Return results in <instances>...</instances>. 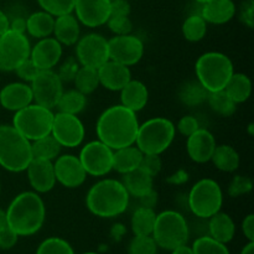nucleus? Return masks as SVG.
Wrapping results in <instances>:
<instances>
[{"mask_svg":"<svg viewBox=\"0 0 254 254\" xmlns=\"http://www.w3.org/2000/svg\"><path fill=\"white\" fill-rule=\"evenodd\" d=\"M55 16L49 12L36 11L30 15L26 19V31L29 35L36 39H44L49 37L54 32Z\"/></svg>","mask_w":254,"mask_h":254,"instance_id":"nucleus-29","label":"nucleus"},{"mask_svg":"<svg viewBox=\"0 0 254 254\" xmlns=\"http://www.w3.org/2000/svg\"><path fill=\"white\" fill-rule=\"evenodd\" d=\"M191 248L193 254H230L225 243L218 242L210 236L197 238Z\"/></svg>","mask_w":254,"mask_h":254,"instance_id":"nucleus-39","label":"nucleus"},{"mask_svg":"<svg viewBox=\"0 0 254 254\" xmlns=\"http://www.w3.org/2000/svg\"><path fill=\"white\" fill-rule=\"evenodd\" d=\"M109 30L116 35H128L133 30V24L129 16H111L107 21Z\"/></svg>","mask_w":254,"mask_h":254,"instance_id":"nucleus-44","label":"nucleus"},{"mask_svg":"<svg viewBox=\"0 0 254 254\" xmlns=\"http://www.w3.org/2000/svg\"><path fill=\"white\" fill-rule=\"evenodd\" d=\"M207 102L211 109L215 113L222 117H231L236 112V103L231 97L226 93L225 89L216 92H208Z\"/></svg>","mask_w":254,"mask_h":254,"instance_id":"nucleus-37","label":"nucleus"},{"mask_svg":"<svg viewBox=\"0 0 254 254\" xmlns=\"http://www.w3.org/2000/svg\"><path fill=\"white\" fill-rule=\"evenodd\" d=\"M82 254H98V253H94V252H87V253H82Z\"/></svg>","mask_w":254,"mask_h":254,"instance_id":"nucleus-61","label":"nucleus"},{"mask_svg":"<svg viewBox=\"0 0 254 254\" xmlns=\"http://www.w3.org/2000/svg\"><path fill=\"white\" fill-rule=\"evenodd\" d=\"M139 168L143 169L144 171L150 176H156L161 171V159L155 154H143V159L140 161Z\"/></svg>","mask_w":254,"mask_h":254,"instance_id":"nucleus-45","label":"nucleus"},{"mask_svg":"<svg viewBox=\"0 0 254 254\" xmlns=\"http://www.w3.org/2000/svg\"><path fill=\"white\" fill-rule=\"evenodd\" d=\"M6 225L17 236H32L39 232L46 217V208L39 193L25 191L10 202L6 210Z\"/></svg>","mask_w":254,"mask_h":254,"instance_id":"nucleus-2","label":"nucleus"},{"mask_svg":"<svg viewBox=\"0 0 254 254\" xmlns=\"http://www.w3.org/2000/svg\"><path fill=\"white\" fill-rule=\"evenodd\" d=\"M78 159L87 175L104 176L113 170V150L101 140L87 143Z\"/></svg>","mask_w":254,"mask_h":254,"instance_id":"nucleus-12","label":"nucleus"},{"mask_svg":"<svg viewBox=\"0 0 254 254\" xmlns=\"http://www.w3.org/2000/svg\"><path fill=\"white\" fill-rule=\"evenodd\" d=\"M242 230L245 236L250 242H254V216L248 215L247 217L243 220Z\"/></svg>","mask_w":254,"mask_h":254,"instance_id":"nucleus-52","label":"nucleus"},{"mask_svg":"<svg viewBox=\"0 0 254 254\" xmlns=\"http://www.w3.org/2000/svg\"><path fill=\"white\" fill-rule=\"evenodd\" d=\"M55 176L62 186L68 189L79 188L87 178L81 161L74 155H61L54 164Z\"/></svg>","mask_w":254,"mask_h":254,"instance_id":"nucleus-17","label":"nucleus"},{"mask_svg":"<svg viewBox=\"0 0 254 254\" xmlns=\"http://www.w3.org/2000/svg\"><path fill=\"white\" fill-rule=\"evenodd\" d=\"M61 148L59 141L49 134V135L34 140L31 144V153L32 158L45 159V160L52 161L56 159L61 153Z\"/></svg>","mask_w":254,"mask_h":254,"instance_id":"nucleus-33","label":"nucleus"},{"mask_svg":"<svg viewBox=\"0 0 254 254\" xmlns=\"http://www.w3.org/2000/svg\"><path fill=\"white\" fill-rule=\"evenodd\" d=\"M73 11L77 20L87 27L102 26L111 15V0H74Z\"/></svg>","mask_w":254,"mask_h":254,"instance_id":"nucleus-16","label":"nucleus"},{"mask_svg":"<svg viewBox=\"0 0 254 254\" xmlns=\"http://www.w3.org/2000/svg\"><path fill=\"white\" fill-rule=\"evenodd\" d=\"M10 29V20L2 10H0V35L6 32Z\"/></svg>","mask_w":254,"mask_h":254,"instance_id":"nucleus-55","label":"nucleus"},{"mask_svg":"<svg viewBox=\"0 0 254 254\" xmlns=\"http://www.w3.org/2000/svg\"><path fill=\"white\" fill-rule=\"evenodd\" d=\"M196 2H198V4H205V2H208V1H211V0H195Z\"/></svg>","mask_w":254,"mask_h":254,"instance_id":"nucleus-60","label":"nucleus"},{"mask_svg":"<svg viewBox=\"0 0 254 254\" xmlns=\"http://www.w3.org/2000/svg\"><path fill=\"white\" fill-rule=\"evenodd\" d=\"M241 254H254V242H250L247 246H245Z\"/></svg>","mask_w":254,"mask_h":254,"instance_id":"nucleus-58","label":"nucleus"},{"mask_svg":"<svg viewBox=\"0 0 254 254\" xmlns=\"http://www.w3.org/2000/svg\"><path fill=\"white\" fill-rule=\"evenodd\" d=\"M208 232H210V237L226 245V243L231 242L235 237V222L227 213L217 212L210 217Z\"/></svg>","mask_w":254,"mask_h":254,"instance_id":"nucleus-26","label":"nucleus"},{"mask_svg":"<svg viewBox=\"0 0 254 254\" xmlns=\"http://www.w3.org/2000/svg\"><path fill=\"white\" fill-rule=\"evenodd\" d=\"M86 104V96L83 93H81L79 91H77V89H71V91H67L62 93L61 98H60L56 107L62 113H68L77 116V114L83 111Z\"/></svg>","mask_w":254,"mask_h":254,"instance_id":"nucleus-36","label":"nucleus"},{"mask_svg":"<svg viewBox=\"0 0 254 254\" xmlns=\"http://www.w3.org/2000/svg\"><path fill=\"white\" fill-rule=\"evenodd\" d=\"M62 56V45L54 37H44L30 51V59L40 69H52Z\"/></svg>","mask_w":254,"mask_h":254,"instance_id":"nucleus-19","label":"nucleus"},{"mask_svg":"<svg viewBox=\"0 0 254 254\" xmlns=\"http://www.w3.org/2000/svg\"><path fill=\"white\" fill-rule=\"evenodd\" d=\"M143 153L136 146L129 145L113 151V170L119 174H127L139 168Z\"/></svg>","mask_w":254,"mask_h":254,"instance_id":"nucleus-28","label":"nucleus"},{"mask_svg":"<svg viewBox=\"0 0 254 254\" xmlns=\"http://www.w3.org/2000/svg\"><path fill=\"white\" fill-rule=\"evenodd\" d=\"M198 128H200V126H198L197 119L192 116L183 117L178 123L179 131L185 136H189L192 133H195Z\"/></svg>","mask_w":254,"mask_h":254,"instance_id":"nucleus-49","label":"nucleus"},{"mask_svg":"<svg viewBox=\"0 0 254 254\" xmlns=\"http://www.w3.org/2000/svg\"><path fill=\"white\" fill-rule=\"evenodd\" d=\"M189 236L190 230L181 213L168 210L156 215L151 237L158 247L173 251L179 246L186 245Z\"/></svg>","mask_w":254,"mask_h":254,"instance_id":"nucleus-7","label":"nucleus"},{"mask_svg":"<svg viewBox=\"0 0 254 254\" xmlns=\"http://www.w3.org/2000/svg\"><path fill=\"white\" fill-rule=\"evenodd\" d=\"M4 226H6V213H5V211H2L1 208H0V230H1Z\"/></svg>","mask_w":254,"mask_h":254,"instance_id":"nucleus-59","label":"nucleus"},{"mask_svg":"<svg viewBox=\"0 0 254 254\" xmlns=\"http://www.w3.org/2000/svg\"><path fill=\"white\" fill-rule=\"evenodd\" d=\"M139 122L135 113L122 104L112 106L101 114L96 130L98 140L112 150L135 144Z\"/></svg>","mask_w":254,"mask_h":254,"instance_id":"nucleus-1","label":"nucleus"},{"mask_svg":"<svg viewBox=\"0 0 254 254\" xmlns=\"http://www.w3.org/2000/svg\"><path fill=\"white\" fill-rule=\"evenodd\" d=\"M54 116L51 109L39 104H29L15 112L12 127L30 141L51 134Z\"/></svg>","mask_w":254,"mask_h":254,"instance_id":"nucleus-8","label":"nucleus"},{"mask_svg":"<svg viewBox=\"0 0 254 254\" xmlns=\"http://www.w3.org/2000/svg\"><path fill=\"white\" fill-rule=\"evenodd\" d=\"M215 136L207 129L198 128L195 133L188 136V154L195 163L203 164L211 160L216 149Z\"/></svg>","mask_w":254,"mask_h":254,"instance_id":"nucleus-20","label":"nucleus"},{"mask_svg":"<svg viewBox=\"0 0 254 254\" xmlns=\"http://www.w3.org/2000/svg\"><path fill=\"white\" fill-rule=\"evenodd\" d=\"M109 60L124 66H133L144 55V44L134 35H116L108 40Z\"/></svg>","mask_w":254,"mask_h":254,"instance_id":"nucleus-15","label":"nucleus"},{"mask_svg":"<svg viewBox=\"0 0 254 254\" xmlns=\"http://www.w3.org/2000/svg\"><path fill=\"white\" fill-rule=\"evenodd\" d=\"M169 183H173V184H183L185 183V181H188V174L185 173V171H179V173H176L175 175L170 176V178L168 179Z\"/></svg>","mask_w":254,"mask_h":254,"instance_id":"nucleus-56","label":"nucleus"},{"mask_svg":"<svg viewBox=\"0 0 254 254\" xmlns=\"http://www.w3.org/2000/svg\"><path fill=\"white\" fill-rule=\"evenodd\" d=\"M189 207L200 218H210L220 212L223 202L221 186L212 179H202L192 186L189 193Z\"/></svg>","mask_w":254,"mask_h":254,"instance_id":"nucleus-9","label":"nucleus"},{"mask_svg":"<svg viewBox=\"0 0 254 254\" xmlns=\"http://www.w3.org/2000/svg\"><path fill=\"white\" fill-rule=\"evenodd\" d=\"M240 19L246 26L252 29L254 26V1L253 0H245L241 5Z\"/></svg>","mask_w":254,"mask_h":254,"instance_id":"nucleus-48","label":"nucleus"},{"mask_svg":"<svg viewBox=\"0 0 254 254\" xmlns=\"http://www.w3.org/2000/svg\"><path fill=\"white\" fill-rule=\"evenodd\" d=\"M19 236L9 227V226H4L0 230V250H10L14 247L17 242Z\"/></svg>","mask_w":254,"mask_h":254,"instance_id":"nucleus-47","label":"nucleus"},{"mask_svg":"<svg viewBox=\"0 0 254 254\" xmlns=\"http://www.w3.org/2000/svg\"><path fill=\"white\" fill-rule=\"evenodd\" d=\"M36 254H74V252L67 241L59 237H50L39 246Z\"/></svg>","mask_w":254,"mask_h":254,"instance_id":"nucleus-40","label":"nucleus"},{"mask_svg":"<svg viewBox=\"0 0 254 254\" xmlns=\"http://www.w3.org/2000/svg\"><path fill=\"white\" fill-rule=\"evenodd\" d=\"M253 184L250 178L237 175L232 179L230 186H228V193H230V196H232V197H238V196H242L251 192Z\"/></svg>","mask_w":254,"mask_h":254,"instance_id":"nucleus-43","label":"nucleus"},{"mask_svg":"<svg viewBox=\"0 0 254 254\" xmlns=\"http://www.w3.org/2000/svg\"><path fill=\"white\" fill-rule=\"evenodd\" d=\"M30 42L25 34L7 30L0 35V71H15L30 57Z\"/></svg>","mask_w":254,"mask_h":254,"instance_id":"nucleus-10","label":"nucleus"},{"mask_svg":"<svg viewBox=\"0 0 254 254\" xmlns=\"http://www.w3.org/2000/svg\"><path fill=\"white\" fill-rule=\"evenodd\" d=\"M207 32V22L200 14L190 15L183 24V34L188 41L197 42L205 37Z\"/></svg>","mask_w":254,"mask_h":254,"instance_id":"nucleus-38","label":"nucleus"},{"mask_svg":"<svg viewBox=\"0 0 254 254\" xmlns=\"http://www.w3.org/2000/svg\"><path fill=\"white\" fill-rule=\"evenodd\" d=\"M211 160L218 170L225 173H233L240 166V155L231 145L216 146Z\"/></svg>","mask_w":254,"mask_h":254,"instance_id":"nucleus-31","label":"nucleus"},{"mask_svg":"<svg viewBox=\"0 0 254 254\" xmlns=\"http://www.w3.org/2000/svg\"><path fill=\"white\" fill-rule=\"evenodd\" d=\"M149 99V92L145 84L140 81L130 79L121 89L122 106L130 109L134 113L141 111L146 106Z\"/></svg>","mask_w":254,"mask_h":254,"instance_id":"nucleus-25","label":"nucleus"},{"mask_svg":"<svg viewBox=\"0 0 254 254\" xmlns=\"http://www.w3.org/2000/svg\"><path fill=\"white\" fill-rule=\"evenodd\" d=\"M156 213L153 208L138 207L131 216V231L135 236H151Z\"/></svg>","mask_w":254,"mask_h":254,"instance_id":"nucleus-32","label":"nucleus"},{"mask_svg":"<svg viewBox=\"0 0 254 254\" xmlns=\"http://www.w3.org/2000/svg\"><path fill=\"white\" fill-rule=\"evenodd\" d=\"M40 7L52 16L72 14L74 7V0H37Z\"/></svg>","mask_w":254,"mask_h":254,"instance_id":"nucleus-41","label":"nucleus"},{"mask_svg":"<svg viewBox=\"0 0 254 254\" xmlns=\"http://www.w3.org/2000/svg\"><path fill=\"white\" fill-rule=\"evenodd\" d=\"M15 72H16V74L22 79V81L32 82V79L37 76L40 69L35 66L34 62H32L31 59L29 57V59L25 60L22 64H20L19 66H17Z\"/></svg>","mask_w":254,"mask_h":254,"instance_id":"nucleus-46","label":"nucleus"},{"mask_svg":"<svg viewBox=\"0 0 254 254\" xmlns=\"http://www.w3.org/2000/svg\"><path fill=\"white\" fill-rule=\"evenodd\" d=\"M26 171L29 183L35 192L46 193L55 188L56 176H55L52 161L32 158V160L27 165Z\"/></svg>","mask_w":254,"mask_h":254,"instance_id":"nucleus-18","label":"nucleus"},{"mask_svg":"<svg viewBox=\"0 0 254 254\" xmlns=\"http://www.w3.org/2000/svg\"><path fill=\"white\" fill-rule=\"evenodd\" d=\"M208 92L198 81H191L184 84L179 91V98L189 107H196L207 101Z\"/></svg>","mask_w":254,"mask_h":254,"instance_id":"nucleus-34","label":"nucleus"},{"mask_svg":"<svg viewBox=\"0 0 254 254\" xmlns=\"http://www.w3.org/2000/svg\"><path fill=\"white\" fill-rule=\"evenodd\" d=\"M77 71H78V64H77V62L74 61L73 59H69V60H67L64 64H62L61 68H60V71L57 72V74H59V77L61 78L62 82H64V81L68 82V81H72V79L74 78Z\"/></svg>","mask_w":254,"mask_h":254,"instance_id":"nucleus-50","label":"nucleus"},{"mask_svg":"<svg viewBox=\"0 0 254 254\" xmlns=\"http://www.w3.org/2000/svg\"><path fill=\"white\" fill-rule=\"evenodd\" d=\"M130 4L127 0H111V16H129Z\"/></svg>","mask_w":254,"mask_h":254,"instance_id":"nucleus-51","label":"nucleus"},{"mask_svg":"<svg viewBox=\"0 0 254 254\" xmlns=\"http://www.w3.org/2000/svg\"><path fill=\"white\" fill-rule=\"evenodd\" d=\"M197 81L207 89L216 92L225 89L235 67L230 57L221 52H206L198 57L195 66Z\"/></svg>","mask_w":254,"mask_h":254,"instance_id":"nucleus-5","label":"nucleus"},{"mask_svg":"<svg viewBox=\"0 0 254 254\" xmlns=\"http://www.w3.org/2000/svg\"><path fill=\"white\" fill-rule=\"evenodd\" d=\"M123 185L129 195L140 197L153 190V176L149 175L141 168H136L124 174Z\"/></svg>","mask_w":254,"mask_h":254,"instance_id":"nucleus-27","label":"nucleus"},{"mask_svg":"<svg viewBox=\"0 0 254 254\" xmlns=\"http://www.w3.org/2000/svg\"><path fill=\"white\" fill-rule=\"evenodd\" d=\"M32 99L39 106L52 109L57 106L62 93L64 87L62 81L57 72L52 69H44L37 73V76L31 82Z\"/></svg>","mask_w":254,"mask_h":254,"instance_id":"nucleus-11","label":"nucleus"},{"mask_svg":"<svg viewBox=\"0 0 254 254\" xmlns=\"http://www.w3.org/2000/svg\"><path fill=\"white\" fill-rule=\"evenodd\" d=\"M31 160L30 140L12 126H0V166L11 173H21Z\"/></svg>","mask_w":254,"mask_h":254,"instance_id":"nucleus-4","label":"nucleus"},{"mask_svg":"<svg viewBox=\"0 0 254 254\" xmlns=\"http://www.w3.org/2000/svg\"><path fill=\"white\" fill-rule=\"evenodd\" d=\"M51 135L61 146L76 148L81 145L84 139V127L74 114L59 112L54 116Z\"/></svg>","mask_w":254,"mask_h":254,"instance_id":"nucleus-14","label":"nucleus"},{"mask_svg":"<svg viewBox=\"0 0 254 254\" xmlns=\"http://www.w3.org/2000/svg\"><path fill=\"white\" fill-rule=\"evenodd\" d=\"M76 55L84 67L98 69L109 61L108 40L99 34H88L77 41Z\"/></svg>","mask_w":254,"mask_h":254,"instance_id":"nucleus-13","label":"nucleus"},{"mask_svg":"<svg viewBox=\"0 0 254 254\" xmlns=\"http://www.w3.org/2000/svg\"><path fill=\"white\" fill-rule=\"evenodd\" d=\"M225 91L236 104L248 101L252 94V82L245 73H233L225 87Z\"/></svg>","mask_w":254,"mask_h":254,"instance_id":"nucleus-30","label":"nucleus"},{"mask_svg":"<svg viewBox=\"0 0 254 254\" xmlns=\"http://www.w3.org/2000/svg\"><path fill=\"white\" fill-rule=\"evenodd\" d=\"M158 245L151 236H135L129 245L130 254H156Z\"/></svg>","mask_w":254,"mask_h":254,"instance_id":"nucleus-42","label":"nucleus"},{"mask_svg":"<svg viewBox=\"0 0 254 254\" xmlns=\"http://www.w3.org/2000/svg\"><path fill=\"white\" fill-rule=\"evenodd\" d=\"M175 126L166 118H151L139 126L136 134V148L143 154L160 155L173 143Z\"/></svg>","mask_w":254,"mask_h":254,"instance_id":"nucleus-6","label":"nucleus"},{"mask_svg":"<svg viewBox=\"0 0 254 254\" xmlns=\"http://www.w3.org/2000/svg\"><path fill=\"white\" fill-rule=\"evenodd\" d=\"M140 200V206L141 207H148V208H154V206L156 205V201H158V195L154 190L149 191L145 195L138 197Z\"/></svg>","mask_w":254,"mask_h":254,"instance_id":"nucleus-53","label":"nucleus"},{"mask_svg":"<svg viewBox=\"0 0 254 254\" xmlns=\"http://www.w3.org/2000/svg\"><path fill=\"white\" fill-rule=\"evenodd\" d=\"M32 91L31 87L21 82L6 84L0 91V104L7 111L17 112L31 104Z\"/></svg>","mask_w":254,"mask_h":254,"instance_id":"nucleus-22","label":"nucleus"},{"mask_svg":"<svg viewBox=\"0 0 254 254\" xmlns=\"http://www.w3.org/2000/svg\"><path fill=\"white\" fill-rule=\"evenodd\" d=\"M99 84L109 91H121L131 79L130 69L128 66L116 61H107L98 68Z\"/></svg>","mask_w":254,"mask_h":254,"instance_id":"nucleus-21","label":"nucleus"},{"mask_svg":"<svg viewBox=\"0 0 254 254\" xmlns=\"http://www.w3.org/2000/svg\"><path fill=\"white\" fill-rule=\"evenodd\" d=\"M79 21L72 14L60 15L55 17L54 34L55 39L61 45L72 46L79 40Z\"/></svg>","mask_w":254,"mask_h":254,"instance_id":"nucleus-24","label":"nucleus"},{"mask_svg":"<svg viewBox=\"0 0 254 254\" xmlns=\"http://www.w3.org/2000/svg\"><path fill=\"white\" fill-rule=\"evenodd\" d=\"M236 14V4L233 0H211L202 4L200 15L206 22L222 25L232 20Z\"/></svg>","mask_w":254,"mask_h":254,"instance_id":"nucleus-23","label":"nucleus"},{"mask_svg":"<svg viewBox=\"0 0 254 254\" xmlns=\"http://www.w3.org/2000/svg\"><path fill=\"white\" fill-rule=\"evenodd\" d=\"M171 254H193V251L191 247H188L186 245H183V246H179V247H176L175 250L171 251Z\"/></svg>","mask_w":254,"mask_h":254,"instance_id":"nucleus-57","label":"nucleus"},{"mask_svg":"<svg viewBox=\"0 0 254 254\" xmlns=\"http://www.w3.org/2000/svg\"><path fill=\"white\" fill-rule=\"evenodd\" d=\"M10 30L24 34L26 31V19H24V17H16L12 21H10Z\"/></svg>","mask_w":254,"mask_h":254,"instance_id":"nucleus-54","label":"nucleus"},{"mask_svg":"<svg viewBox=\"0 0 254 254\" xmlns=\"http://www.w3.org/2000/svg\"><path fill=\"white\" fill-rule=\"evenodd\" d=\"M129 193L123 183L106 179L94 184L86 197L87 208L97 217L112 218L128 208Z\"/></svg>","mask_w":254,"mask_h":254,"instance_id":"nucleus-3","label":"nucleus"},{"mask_svg":"<svg viewBox=\"0 0 254 254\" xmlns=\"http://www.w3.org/2000/svg\"><path fill=\"white\" fill-rule=\"evenodd\" d=\"M73 81L77 91L83 93L84 96L93 93L99 86L98 69L92 68V67L82 66L81 68H78V71H77Z\"/></svg>","mask_w":254,"mask_h":254,"instance_id":"nucleus-35","label":"nucleus"}]
</instances>
